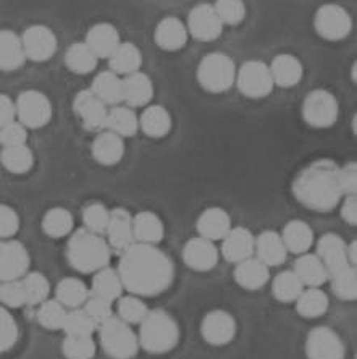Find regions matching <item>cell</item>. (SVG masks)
<instances>
[{
	"label": "cell",
	"instance_id": "6f0895ef",
	"mask_svg": "<svg viewBox=\"0 0 357 359\" xmlns=\"http://www.w3.org/2000/svg\"><path fill=\"white\" fill-rule=\"evenodd\" d=\"M20 230V215L13 208L0 204V240L13 238Z\"/></svg>",
	"mask_w": 357,
	"mask_h": 359
},
{
	"label": "cell",
	"instance_id": "5b68a950",
	"mask_svg": "<svg viewBox=\"0 0 357 359\" xmlns=\"http://www.w3.org/2000/svg\"><path fill=\"white\" fill-rule=\"evenodd\" d=\"M97 332L102 350L110 359H133L138 355V334L115 314L99 324Z\"/></svg>",
	"mask_w": 357,
	"mask_h": 359
},
{
	"label": "cell",
	"instance_id": "44dd1931",
	"mask_svg": "<svg viewBox=\"0 0 357 359\" xmlns=\"http://www.w3.org/2000/svg\"><path fill=\"white\" fill-rule=\"evenodd\" d=\"M220 252L228 262H241L254 256V235L246 226H231L222 240Z\"/></svg>",
	"mask_w": 357,
	"mask_h": 359
},
{
	"label": "cell",
	"instance_id": "6125c7cd",
	"mask_svg": "<svg viewBox=\"0 0 357 359\" xmlns=\"http://www.w3.org/2000/svg\"><path fill=\"white\" fill-rule=\"evenodd\" d=\"M346 255H348V261L349 266L356 267L357 264V241H351L349 245H346Z\"/></svg>",
	"mask_w": 357,
	"mask_h": 359
},
{
	"label": "cell",
	"instance_id": "d6a6232c",
	"mask_svg": "<svg viewBox=\"0 0 357 359\" xmlns=\"http://www.w3.org/2000/svg\"><path fill=\"white\" fill-rule=\"evenodd\" d=\"M110 70L118 76H126L139 72L143 65V52L133 42H120L113 54L108 57Z\"/></svg>",
	"mask_w": 357,
	"mask_h": 359
},
{
	"label": "cell",
	"instance_id": "9a60e30c",
	"mask_svg": "<svg viewBox=\"0 0 357 359\" xmlns=\"http://www.w3.org/2000/svg\"><path fill=\"white\" fill-rule=\"evenodd\" d=\"M201 335L212 346L228 345L236 335V320L223 309L209 311L201 322Z\"/></svg>",
	"mask_w": 357,
	"mask_h": 359
},
{
	"label": "cell",
	"instance_id": "816d5d0a",
	"mask_svg": "<svg viewBox=\"0 0 357 359\" xmlns=\"http://www.w3.org/2000/svg\"><path fill=\"white\" fill-rule=\"evenodd\" d=\"M62 330L66 335H92L97 330V325L84 313L83 308H78L68 311Z\"/></svg>",
	"mask_w": 357,
	"mask_h": 359
},
{
	"label": "cell",
	"instance_id": "8992f818",
	"mask_svg": "<svg viewBox=\"0 0 357 359\" xmlns=\"http://www.w3.org/2000/svg\"><path fill=\"white\" fill-rule=\"evenodd\" d=\"M236 68L233 59L223 52H212L202 57L197 67V83L204 91L222 94L230 91L236 81Z\"/></svg>",
	"mask_w": 357,
	"mask_h": 359
},
{
	"label": "cell",
	"instance_id": "836d02e7",
	"mask_svg": "<svg viewBox=\"0 0 357 359\" xmlns=\"http://www.w3.org/2000/svg\"><path fill=\"white\" fill-rule=\"evenodd\" d=\"M281 240L285 243L288 252L293 255H304L309 252L314 245V230L311 225L302 220H291L283 226Z\"/></svg>",
	"mask_w": 357,
	"mask_h": 359
},
{
	"label": "cell",
	"instance_id": "91938a15",
	"mask_svg": "<svg viewBox=\"0 0 357 359\" xmlns=\"http://www.w3.org/2000/svg\"><path fill=\"white\" fill-rule=\"evenodd\" d=\"M341 217L346 224L351 226L357 225V196L351 194V196H344L343 204H341Z\"/></svg>",
	"mask_w": 357,
	"mask_h": 359
},
{
	"label": "cell",
	"instance_id": "484cf974",
	"mask_svg": "<svg viewBox=\"0 0 357 359\" xmlns=\"http://www.w3.org/2000/svg\"><path fill=\"white\" fill-rule=\"evenodd\" d=\"M120 42L122 39H120L118 29L112 23L92 25L86 34V46L97 59H108Z\"/></svg>",
	"mask_w": 357,
	"mask_h": 359
},
{
	"label": "cell",
	"instance_id": "d4e9b609",
	"mask_svg": "<svg viewBox=\"0 0 357 359\" xmlns=\"http://www.w3.org/2000/svg\"><path fill=\"white\" fill-rule=\"evenodd\" d=\"M270 267H267L264 262L257 259V257L251 256L248 259L236 262V267L233 271L234 282L239 285L241 288L249 290V292H255V290L264 288L270 280Z\"/></svg>",
	"mask_w": 357,
	"mask_h": 359
},
{
	"label": "cell",
	"instance_id": "b9f144b4",
	"mask_svg": "<svg viewBox=\"0 0 357 359\" xmlns=\"http://www.w3.org/2000/svg\"><path fill=\"white\" fill-rule=\"evenodd\" d=\"M0 162L7 172L15 173V175H23L33 168L34 154L26 144L4 147L2 154H0Z\"/></svg>",
	"mask_w": 357,
	"mask_h": 359
},
{
	"label": "cell",
	"instance_id": "ac0fdd59",
	"mask_svg": "<svg viewBox=\"0 0 357 359\" xmlns=\"http://www.w3.org/2000/svg\"><path fill=\"white\" fill-rule=\"evenodd\" d=\"M317 252L318 259L327 269L328 280L336 276L344 269L353 267L349 266L348 255H346V241L336 233H325L317 240Z\"/></svg>",
	"mask_w": 357,
	"mask_h": 359
},
{
	"label": "cell",
	"instance_id": "680465c9",
	"mask_svg": "<svg viewBox=\"0 0 357 359\" xmlns=\"http://www.w3.org/2000/svg\"><path fill=\"white\" fill-rule=\"evenodd\" d=\"M340 184L343 196H351L357 193V163L348 162L340 167Z\"/></svg>",
	"mask_w": 357,
	"mask_h": 359
},
{
	"label": "cell",
	"instance_id": "7a4b0ae2",
	"mask_svg": "<svg viewBox=\"0 0 357 359\" xmlns=\"http://www.w3.org/2000/svg\"><path fill=\"white\" fill-rule=\"evenodd\" d=\"M291 191L306 209L330 212L341 203V198H344L340 184V165L330 159L309 163L294 178Z\"/></svg>",
	"mask_w": 357,
	"mask_h": 359
},
{
	"label": "cell",
	"instance_id": "60d3db41",
	"mask_svg": "<svg viewBox=\"0 0 357 359\" xmlns=\"http://www.w3.org/2000/svg\"><path fill=\"white\" fill-rule=\"evenodd\" d=\"M75 219L65 208H52L42 217V230L50 238H63L73 231Z\"/></svg>",
	"mask_w": 357,
	"mask_h": 359
},
{
	"label": "cell",
	"instance_id": "ee69618b",
	"mask_svg": "<svg viewBox=\"0 0 357 359\" xmlns=\"http://www.w3.org/2000/svg\"><path fill=\"white\" fill-rule=\"evenodd\" d=\"M149 313V308L144 303L141 297H134V294H126V297H120L117 299V318L130 325H139L141 320L146 318Z\"/></svg>",
	"mask_w": 357,
	"mask_h": 359
},
{
	"label": "cell",
	"instance_id": "83f0119b",
	"mask_svg": "<svg viewBox=\"0 0 357 359\" xmlns=\"http://www.w3.org/2000/svg\"><path fill=\"white\" fill-rule=\"evenodd\" d=\"M231 217L222 208H209L199 215L196 229L199 236L210 241H222L231 230Z\"/></svg>",
	"mask_w": 357,
	"mask_h": 359
},
{
	"label": "cell",
	"instance_id": "277c9868",
	"mask_svg": "<svg viewBox=\"0 0 357 359\" xmlns=\"http://www.w3.org/2000/svg\"><path fill=\"white\" fill-rule=\"evenodd\" d=\"M180 325L165 309H149L139 324V348L150 355H165L180 343Z\"/></svg>",
	"mask_w": 357,
	"mask_h": 359
},
{
	"label": "cell",
	"instance_id": "681fc988",
	"mask_svg": "<svg viewBox=\"0 0 357 359\" xmlns=\"http://www.w3.org/2000/svg\"><path fill=\"white\" fill-rule=\"evenodd\" d=\"M110 219V210L102 203H91L83 209L84 229L97 235H105Z\"/></svg>",
	"mask_w": 357,
	"mask_h": 359
},
{
	"label": "cell",
	"instance_id": "5bb4252c",
	"mask_svg": "<svg viewBox=\"0 0 357 359\" xmlns=\"http://www.w3.org/2000/svg\"><path fill=\"white\" fill-rule=\"evenodd\" d=\"M188 34L196 41L212 42L220 38L223 31V23L220 21L214 5L197 4L188 15Z\"/></svg>",
	"mask_w": 357,
	"mask_h": 359
},
{
	"label": "cell",
	"instance_id": "8d00e7d4",
	"mask_svg": "<svg viewBox=\"0 0 357 359\" xmlns=\"http://www.w3.org/2000/svg\"><path fill=\"white\" fill-rule=\"evenodd\" d=\"M123 283L122 278H120L117 269L112 267H104L101 271L94 272L92 283H91V294L99 298H104L110 301V303H115L120 297L123 294Z\"/></svg>",
	"mask_w": 357,
	"mask_h": 359
},
{
	"label": "cell",
	"instance_id": "4dcf8cb0",
	"mask_svg": "<svg viewBox=\"0 0 357 359\" xmlns=\"http://www.w3.org/2000/svg\"><path fill=\"white\" fill-rule=\"evenodd\" d=\"M139 130L152 140H160L172 131V115L164 105H146L141 114Z\"/></svg>",
	"mask_w": 357,
	"mask_h": 359
},
{
	"label": "cell",
	"instance_id": "30bf717a",
	"mask_svg": "<svg viewBox=\"0 0 357 359\" xmlns=\"http://www.w3.org/2000/svg\"><path fill=\"white\" fill-rule=\"evenodd\" d=\"M17 118L24 128L38 130L49 123L52 118L50 99L38 89L23 91L15 100Z\"/></svg>",
	"mask_w": 357,
	"mask_h": 359
},
{
	"label": "cell",
	"instance_id": "4316f807",
	"mask_svg": "<svg viewBox=\"0 0 357 359\" xmlns=\"http://www.w3.org/2000/svg\"><path fill=\"white\" fill-rule=\"evenodd\" d=\"M273 83L280 88H294L304 76L302 62L293 54H278L269 65Z\"/></svg>",
	"mask_w": 357,
	"mask_h": 359
},
{
	"label": "cell",
	"instance_id": "7402d4cb",
	"mask_svg": "<svg viewBox=\"0 0 357 359\" xmlns=\"http://www.w3.org/2000/svg\"><path fill=\"white\" fill-rule=\"evenodd\" d=\"M188 28L176 17H165L157 23L154 29V41L157 47L167 52H176L183 49L188 42Z\"/></svg>",
	"mask_w": 357,
	"mask_h": 359
},
{
	"label": "cell",
	"instance_id": "e575fe53",
	"mask_svg": "<svg viewBox=\"0 0 357 359\" xmlns=\"http://www.w3.org/2000/svg\"><path fill=\"white\" fill-rule=\"evenodd\" d=\"M26 60L21 38L10 29H0V72H13Z\"/></svg>",
	"mask_w": 357,
	"mask_h": 359
},
{
	"label": "cell",
	"instance_id": "f546056e",
	"mask_svg": "<svg viewBox=\"0 0 357 359\" xmlns=\"http://www.w3.org/2000/svg\"><path fill=\"white\" fill-rule=\"evenodd\" d=\"M293 271L301 280V283L307 288H320L328 282V272L317 255L304 252L294 261Z\"/></svg>",
	"mask_w": 357,
	"mask_h": 359
},
{
	"label": "cell",
	"instance_id": "7dc6e473",
	"mask_svg": "<svg viewBox=\"0 0 357 359\" xmlns=\"http://www.w3.org/2000/svg\"><path fill=\"white\" fill-rule=\"evenodd\" d=\"M66 313L68 311L65 306L60 304L57 299H46L44 303L39 304L36 318H38L39 325L47 330H62Z\"/></svg>",
	"mask_w": 357,
	"mask_h": 359
},
{
	"label": "cell",
	"instance_id": "c3c4849f",
	"mask_svg": "<svg viewBox=\"0 0 357 359\" xmlns=\"http://www.w3.org/2000/svg\"><path fill=\"white\" fill-rule=\"evenodd\" d=\"M332 292L338 299L354 301L357 298V271L356 267H348L336 276L330 277Z\"/></svg>",
	"mask_w": 357,
	"mask_h": 359
},
{
	"label": "cell",
	"instance_id": "8fae6325",
	"mask_svg": "<svg viewBox=\"0 0 357 359\" xmlns=\"http://www.w3.org/2000/svg\"><path fill=\"white\" fill-rule=\"evenodd\" d=\"M31 257L23 243L0 240V283L23 278L29 271Z\"/></svg>",
	"mask_w": 357,
	"mask_h": 359
},
{
	"label": "cell",
	"instance_id": "f35d334b",
	"mask_svg": "<svg viewBox=\"0 0 357 359\" xmlns=\"http://www.w3.org/2000/svg\"><path fill=\"white\" fill-rule=\"evenodd\" d=\"M296 303V313L304 319H317L328 311L330 299L327 293L320 288H307L302 290Z\"/></svg>",
	"mask_w": 357,
	"mask_h": 359
},
{
	"label": "cell",
	"instance_id": "94428289",
	"mask_svg": "<svg viewBox=\"0 0 357 359\" xmlns=\"http://www.w3.org/2000/svg\"><path fill=\"white\" fill-rule=\"evenodd\" d=\"M13 120H17L15 100L10 99L7 94H0V128Z\"/></svg>",
	"mask_w": 357,
	"mask_h": 359
},
{
	"label": "cell",
	"instance_id": "db71d44e",
	"mask_svg": "<svg viewBox=\"0 0 357 359\" xmlns=\"http://www.w3.org/2000/svg\"><path fill=\"white\" fill-rule=\"evenodd\" d=\"M0 304L7 309H17L26 306V294L21 278L0 283Z\"/></svg>",
	"mask_w": 357,
	"mask_h": 359
},
{
	"label": "cell",
	"instance_id": "e0dca14e",
	"mask_svg": "<svg viewBox=\"0 0 357 359\" xmlns=\"http://www.w3.org/2000/svg\"><path fill=\"white\" fill-rule=\"evenodd\" d=\"M183 262L194 272H209L217 267L220 259V251L214 241L196 236L185 243L181 251Z\"/></svg>",
	"mask_w": 357,
	"mask_h": 359
},
{
	"label": "cell",
	"instance_id": "6da1fadb",
	"mask_svg": "<svg viewBox=\"0 0 357 359\" xmlns=\"http://www.w3.org/2000/svg\"><path fill=\"white\" fill-rule=\"evenodd\" d=\"M130 294L152 298L165 293L175 280V266L157 245L133 243L122 252L117 269Z\"/></svg>",
	"mask_w": 357,
	"mask_h": 359
},
{
	"label": "cell",
	"instance_id": "11a10c76",
	"mask_svg": "<svg viewBox=\"0 0 357 359\" xmlns=\"http://www.w3.org/2000/svg\"><path fill=\"white\" fill-rule=\"evenodd\" d=\"M83 309H84V313H86L89 318L94 320V324L96 325L102 324L104 320H107L108 318H112L113 316L112 303L104 298L94 297V294H89L86 303L83 304Z\"/></svg>",
	"mask_w": 357,
	"mask_h": 359
},
{
	"label": "cell",
	"instance_id": "3957f363",
	"mask_svg": "<svg viewBox=\"0 0 357 359\" xmlns=\"http://www.w3.org/2000/svg\"><path fill=\"white\" fill-rule=\"evenodd\" d=\"M66 259L80 273H94L108 266L112 250L102 235L80 229L73 231L66 243Z\"/></svg>",
	"mask_w": 357,
	"mask_h": 359
},
{
	"label": "cell",
	"instance_id": "d590c367",
	"mask_svg": "<svg viewBox=\"0 0 357 359\" xmlns=\"http://www.w3.org/2000/svg\"><path fill=\"white\" fill-rule=\"evenodd\" d=\"M105 130L112 131V133L118 135L120 138L123 140L134 136L139 130V120H138V115L134 114V109L122 104L110 107L107 114Z\"/></svg>",
	"mask_w": 357,
	"mask_h": 359
},
{
	"label": "cell",
	"instance_id": "ab89813d",
	"mask_svg": "<svg viewBox=\"0 0 357 359\" xmlns=\"http://www.w3.org/2000/svg\"><path fill=\"white\" fill-rule=\"evenodd\" d=\"M99 59L86 46V42H75L65 52V65L76 75H89L97 68Z\"/></svg>",
	"mask_w": 357,
	"mask_h": 359
},
{
	"label": "cell",
	"instance_id": "2e32d148",
	"mask_svg": "<svg viewBox=\"0 0 357 359\" xmlns=\"http://www.w3.org/2000/svg\"><path fill=\"white\" fill-rule=\"evenodd\" d=\"M73 110L88 131H102L107 123L108 107L89 89L80 91L73 100Z\"/></svg>",
	"mask_w": 357,
	"mask_h": 359
},
{
	"label": "cell",
	"instance_id": "f907efd6",
	"mask_svg": "<svg viewBox=\"0 0 357 359\" xmlns=\"http://www.w3.org/2000/svg\"><path fill=\"white\" fill-rule=\"evenodd\" d=\"M214 8L223 26H238L246 18L244 0H215Z\"/></svg>",
	"mask_w": 357,
	"mask_h": 359
},
{
	"label": "cell",
	"instance_id": "4fadbf2b",
	"mask_svg": "<svg viewBox=\"0 0 357 359\" xmlns=\"http://www.w3.org/2000/svg\"><path fill=\"white\" fill-rule=\"evenodd\" d=\"M24 57L33 62H46L55 55L59 41L50 28L44 25H33L20 36Z\"/></svg>",
	"mask_w": 357,
	"mask_h": 359
},
{
	"label": "cell",
	"instance_id": "603a6c76",
	"mask_svg": "<svg viewBox=\"0 0 357 359\" xmlns=\"http://www.w3.org/2000/svg\"><path fill=\"white\" fill-rule=\"evenodd\" d=\"M254 255L267 267H278L285 264L288 250L280 233L273 230H264L254 238Z\"/></svg>",
	"mask_w": 357,
	"mask_h": 359
},
{
	"label": "cell",
	"instance_id": "7bdbcfd3",
	"mask_svg": "<svg viewBox=\"0 0 357 359\" xmlns=\"http://www.w3.org/2000/svg\"><path fill=\"white\" fill-rule=\"evenodd\" d=\"M302 290L304 285L294 271H283L276 273L272 282V294L280 303H294L302 293Z\"/></svg>",
	"mask_w": 357,
	"mask_h": 359
},
{
	"label": "cell",
	"instance_id": "f5cc1de1",
	"mask_svg": "<svg viewBox=\"0 0 357 359\" xmlns=\"http://www.w3.org/2000/svg\"><path fill=\"white\" fill-rule=\"evenodd\" d=\"M20 330L12 313L0 304V353L12 350L18 341Z\"/></svg>",
	"mask_w": 357,
	"mask_h": 359
},
{
	"label": "cell",
	"instance_id": "bcb514c9",
	"mask_svg": "<svg viewBox=\"0 0 357 359\" xmlns=\"http://www.w3.org/2000/svg\"><path fill=\"white\" fill-rule=\"evenodd\" d=\"M96 348L92 335H66L62 343V353L66 359H92Z\"/></svg>",
	"mask_w": 357,
	"mask_h": 359
},
{
	"label": "cell",
	"instance_id": "74e56055",
	"mask_svg": "<svg viewBox=\"0 0 357 359\" xmlns=\"http://www.w3.org/2000/svg\"><path fill=\"white\" fill-rule=\"evenodd\" d=\"M89 294H91V292H89L86 283L76 277L62 278L55 288V299L65 306L66 309L83 308Z\"/></svg>",
	"mask_w": 357,
	"mask_h": 359
},
{
	"label": "cell",
	"instance_id": "ba28073f",
	"mask_svg": "<svg viewBox=\"0 0 357 359\" xmlns=\"http://www.w3.org/2000/svg\"><path fill=\"white\" fill-rule=\"evenodd\" d=\"M236 86L249 99H264L275 88L270 68L260 60H248L236 70Z\"/></svg>",
	"mask_w": 357,
	"mask_h": 359
},
{
	"label": "cell",
	"instance_id": "ffe728a7",
	"mask_svg": "<svg viewBox=\"0 0 357 359\" xmlns=\"http://www.w3.org/2000/svg\"><path fill=\"white\" fill-rule=\"evenodd\" d=\"M123 97L122 104L128 105L131 109L146 107L154 99V83L150 76L143 72H134L131 75L122 78Z\"/></svg>",
	"mask_w": 357,
	"mask_h": 359
},
{
	"label": "cell",
	"instance_id": "cb8c5ba5",
	"mask_svg": "<svg viewBox=\"0 0 357 359\" xmlns=\"http://www.w3.org/2000/svg\"><path fill=\"white\" fill-rule=\"evenodd\" d=\"M92 159L104 167H112L123 159L125 141L108 130L99 131L91 146Z\"/></svg>",
	"mask_w": 357,
	"mask_h": 359
},
{
	"label": "cell",
	"instance_id": "1f68e13d",
	"mask_svg": "<svg viewBox=\"0 0 357 359\" xmlns=\"http://www.w3.org/2000/svg\"><path fill=\"white\" fill-rule=\"evenodd\" d=\"M89 91H91L99 100H102L107 107H113V105L122 104V76H118L117 73H113L112 70L97 73L96 78L92 80Z\"/></svg>",
	"mask_w": 357,
	"mask_h": 359
},
{
	"label": "cell",
	"instance_id": "d6986e66",
	"mask_svg": "<svg viewBox=\"0 0 357 359\" xmlns=\"http://www.w3.org/2000/svg\"><path fill=\"white\" fill-rule=\"evenodd\" d=\"M107 243L110 250L123 252L134 243L133 236V215L125 208H115L110 210L107 230Z\"/></svg>",
	"mask_w": 357,
	"mask_h": 359
},
{
	"label": "cell",
	"instance_id": "f1b7e54d",
	"mask_svg": "<svg viewBox=\"0 0 357 359\" xmlns=\"http://www.w3.org/2000/svg\"><path fill=\"white\" fill-rule=\"evenodd\" d=\"M134 243L159 245L165 236L164 222L152 210H141L133 217Z\"/></svg>",
	"mask_w": 357,
	"mask_h": 359
},
{
	"label": "cell",
	"instance_id": "52a82bcc",
	"mask_svg": "<svg viewBox=\"0 0 357 359\" xmlns=\"http://www.w3.org/2000/svg\"><path fill=\"white\" fill-rule=\"evenodd\" d=\"M340 115L338 100L327 89H314L302 102V118L312 128H330Z\"/></svg>",
	"mask_w": 357,
	"mask_h": 359
},
{
	"label": "cell",
	"instance_id": "9c48e42d",
	"mask_svg": "<svg viewBox=\"0 0 357 359\" xmlns=\"http://www.w3.org/2000/svg\"><path fill=\"white\" fill-rule=\"evenodd\" d=\"M314 28L322 39L338 42L349 36L353 29V20L348 10L341 5L325 4L315 12Z\"/></svg>",
	"mask_w": 357,
	"mask_h": 359
},
{
	"label": "cell",
	"instance_id": "f6af8a7d",
	"mask_svg": "<svg viewBox=\"0 0 357 359\" xmlns=\"http://www.w3.org/2000/svg\"><path fill=\"white\" fill-rule=\"evenodd\" d=\"M21 283H23L28 306H39L46 299H49L50 283L41 272H28L21 278Z\"/></svg>",
	"mask_w": 357,
	"mask_h": 359
},
{
	"label": "cell",
	"instance_id": "9f6ffc18",
	"mask_svg": "<svg viewBox=\"0 0 357 359\" xmlns=\"http://www.w3.org/2000/svg\"><path fill=\"white\" fill-rule=\"evenodd\" d=\"M26 140H28V128H24L18 120L10 121L8 125L0 128V144L4 147L26 144Z\"/></svg>",
	"mask_w": 357,
	"mask_h": 359
},
{
	"label": "cell",
	"instance_id": "7c38bea8",
	"mask_svg": "<svg viewBox=\"0 0 357 359\" xmlns=\"http://www.w3.org/2000/svg\"><path fill=\"white\" fill-rule=\"evenodd\" d=\"M307 359H344L346 348L341 337L327 325H318L307 334Z\"/></svg>",
	"mask_w": 357,
	"mask_h": 359
}]
</instances>
